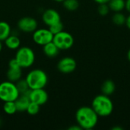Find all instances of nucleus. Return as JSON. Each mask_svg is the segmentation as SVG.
I'll return each mask as SVG.
<instances>
[{
    "label": "nucleus",
    "instance_id": "obj_8",
    "mask_svg": "<svg viewBox=\"0 0 130 130\" xmlns=\"http://www.w3.org/2000/svg\"><path fill=\"white\" fill-rule=\"evenodd\" d=\"M18 29L24 33H33L37 29V21L32 17H23L18 21Z\"/></svg>",
    "mask_w": 130,
    "mask_h": 130
},
{
    "label": "nucleus",
    "instance_id": "obj_9",
    "mask_svg": "<svg viewBox=\"0 0 130 130\" xmlns=\"http://www.w3.org/2000/svg\"><path fill=\"white\" fill-rule=\"evenodd\" d=\"M77 67V62L75 59L70 56L62 58L57 63L58 70L63 74H69L73 72Z\"/></svg>",
    "mask_w": 130,
    "mask_h": 130
},
{
    "label": "nucleus",
    "instance_id": "obj_20",
    "mask_svg": "<svg viewBox=\"0 0 130 130\" xmlns=\"http://www.w3.org/2000/svg\"><path fill=\"white\" fill-rule=\"evenodd\" d=\"M3 110L8 115H14L18 112L14 101H6L3 104Z\"/></svg>",
    "mask_w": 130,
    "mask_h": 130
},
{
    "label": "nucleus",
    "instance_id": "obj_27",
    "mask_svg": "<svg viewBox=\"0 0 130 130\" xmlns=\"http://www.w3.org/2000/svg\"><path fill=\"white\" fill-rule=\"evenodd\" d=\"M95 2H97L98 5L99 4H105V3H108L110 0H94Z\"/></svg>",
    "mask_w": 130,
    "mask_h": 130
},
{
    "label": "nucleus",
    "instance_id": "obj_16",
    "mask_svg": "<svg viewBox=\"0 0 130 130\" xmlns=\"http://www.w3.org/2000/svg\"><path fill=\"white\" fill-rule=\"evenodd\" d=\"M101 89L103 94H105L107 96H110L115 92L116 85L113 80L107 79L102 83Z\"/></svg>",
    "mask_w": 130,
    "mask_h": 130
},
{
    "label": "nucleus",
    "instance_id": "obj_3",
    "mask_svg": "<svg viewBox=\"0 0 130 130\" xmlns=\"http://www.w3.org/2000/svg\"><path fill=\"white\" fill-rule=\"evenodd\" d=\"M30 90L44 88L48 84V75L43 69H34L30 70L25 78Z\"/></svg>",
    "mask_w": 130,
    "mask_h": 130
},
{
    "label": "nucleus",
    "instance_id": "obj_15",
    "mask_svg": "<svg viewBox=\"0 0 130 130\" xmlns=\"http://www.w3.org/2000/svg\"><path fill=\"white\" fill-rule=\"evenodd\" d=\"M59 51L60 50L57 47V46L53 41L43 46V52L44 55L46 57L50 58V59L56 57L59 55Z\"/></svg>",
    "mask_w": 130,
    "mask_h": 130
},
{
    "label": "nucleus",
    "instance_id": "obj_31",
    "mask_svg": "<svg viewBox=\"0 0 130 130\" xmlns=\"http://www.w3.org/2000/svg\"><path fill=\"white\" fill-rule=\"evenodd\" d=\"M2 41H1L0 40V53L2 52V48H3V45H2Z\"/></svg>",
    "mask_w": 130,
    "mask_h": 130
},
{
    "label": "nucleus",
    "instance_id": "obj_26",
    "mask_svg": "<svg viewBox=\"0 0 130 130\" xmlns=\"http://www.w3.org/2000/svg\"><path fill=\"white\" fill-rule=\"evenodd\" d=\"M68 129L69 130H82V129L81 128V126H80L79 125L76 124V125H74V126H70Z\"/></svg>",
    "mask_w": 130,
    "mask_h": 130
},
{
    "label": "nucleus",
    "instance_id": "obj_10",
    "mask_svg": "<svg viewBox=\"0 0 130 130\" xmlns=\"http://www.w3.org/2000/svg\"><path fill=\"white\" fill-rule=\"evenodd\" d=\"M29 98L31 102L36 103L40 106L44 105L49 100V94L44 88L30 90Z\"/></svg>",
    "mask_w": 130,
    "mask_h": 130
},
{
    "label": "nucleus",
    "instance_id": "obj_29",
    "mask_svg": "<svg viewBox=\"0 0 130 130\" xmlns=\"http://www.w3.org/2000/svg\"><path fill=\"white\" fill-rule=\"evenodd\" d=\"M125 24L126 25V27L130 30V14L126 18V24Z\"/></svg>",
    "mask_w": 130,
    "mask_h": 130
},
{
    "label": "nucleus",
    "instance_id": "obj_30",
    "mask_svg": "<svg viewBox=\"0 0 130 130\" xmlns=\"http://www.w3.org/2000/svg\"><path fill=\"white\" fill-rule=\"evenodd\" d=\"M112 130H123V128H121L120 126H114L112 128Z\"/></svg>",
    "mask_w": 130,
    "mask_h": 130
},
{
    "label": "nucleus",
    "instance_id": "obj_25",
    "mask_svg": "<svg viewBox=\"0 0 130 130\" xmlns=\"http://www.w3.org/2000/svg\"><path fill=\"white\" fill-rule=\"evenodd\" d=\"M98 11L99 14H101V16L107 15L109 13V11H110V8L108 6V4L107 3L99 4L98 8Z\"/></svg>",
    "mask_w": 130,
    "mask_h": 130
},
{
    "label": "nucleus",
    "instance_id": "obj_19",
    "mask_svg": "<svg viewBox=\"0 0 130 130\" xmlns=\"http://www.w3.org/2000/svg\"><path fill=\"white\" fill-rule=\"evenodd\" d=\"M16 87L19 91L20 94H28L30 91L29 85L26 81V79H19L18 81H17L15 82Z\"/></svg>",
    "mask_w": 130,
    "mask_h": 130
},
{
    "label": "nucleus",
    "instance_id": "obj_34",
    "mask_svg": "<svg viewBox=\"0 0 130 130\" xmlns=\"http://www.w3.org/2000/svg\"><path fill=\"white\" fill-rule=\"evenodd\" d=\"M1 124H2V120H1V117H0V126H1Z\"/></svg>",
    "mask_w": 130,
    "mask_h": 130
},
{
    "label": "nucleus",
    "instance_id": "obj_32",
    "mask_svg": "<svg viewBox=\"0 0 130 130\" xmlns=\"http://www.w3.org/2000/svg\"><path fill=\"white\" fill-rule=\"evenodd\" d=\"M127 58H128L129 61V62H130V49H129V50L128 53H127Z\"/></svg>",
    "mask_w": 130,
    "mask_h": 130
},
{
    "label": "nucleus",
    "instance_id": "obj_24",
    "mask_svg": "<svg viewBox=\"0 0 130 130\" xmlns=\"http://www.w3.org/2000/svg\"><path fill=\"white\" fill-rule=\"evenodd\" d=\"M48 28H49V30L51 31V33H52L53 35H55V34H58V33H59V32H61V31L63 30V29H64V25H63L62 21H59V22H57V23H55V24H53L49 26Z\"/></svg>",
    "mask_w": 130,
    "mask_h": 130
},
{
    "label": "nucleus",
    "instance_id": "obj_7",
    "mask_svg": "<svg viewBox=\"0 0 130 130\" xmlns=\"http://www.w3.org/2000/svg\"><path fill=\"white\" fill-rule=\"evenodd\" d=\"M32 34V39L34 42L37 45L41 46L52 42L54 36L49 28H37Z\"/></svg>",
    "mask_w": 130,
    "mask_h": 130
},
{
    "label": "nucleus",
    "instance_id": "obj_11",
    "mask_svg": "<svg viewBox=\"0 0 130 130\" xmlns=\"http://www.w3.org/2000/svg\"><path fill=\"white\" fill-rule=\"evenodd\" d=\"M42 20L46 26H50L61 21L60 14L53 8L46 9L42 14Z\"/></svg>",
    "mask_w": 130,
    "mask_h": 130
},
{
    "label": "nucleus",
    "instance_id": "obj_4",
    "mask_svg": "<svg viewBox=\"0 0 130 130\" xmlns=\"http://www.w3.org/2000/svg\"><path fill=\"white\" fill-rule=\"evenodd\" d=\"M14 59L22 69L31 67L35 62L34 51L29 46H20L15 53Z\"/></svg>",
    "mask_w": 130,
    "mask_h": 130
},
{
    "label": "nucleus",
    "instance_id": "obj_17",
    "mask_svg": "<svg viewBox=\"0 0 130 130\" xmlns=\"http://www.w3.org/2000/svg\"><path fill=\"white\" fill-rule=\"evenodd\" d=\"M11 34L10 24L4 21H0V40L4 41Z\"/></svg>",
    "mask_w": 130,
    "mask_h": 130
},
{
    "label": "nucleus",
    "instance_id": "obj_33",
    "mask_svg": "<svg viewBox=\"0 0 130 130\" xmlns=\"http://www.w3.org/2000/svg\"><path fill=\"white\" fill-rule=\"evenodd\" d=\"M53 1H54V2H62L64 0H53Z\"/></svg>",
    "mask_w": 130,
    "mask_h": 130
},
{
    "label": "nucleus",
    "instance_id": "obj_5",
    "mask_svg": "<svg viewBox=\"0 0 130 130\" xmlns=\"http://www.w3.org/2000/svg\"><path fill=\"white\" fill-rule=\"evenodd\" d=\"M19 95V91L14 82L5 81L0 83V100L2 101H14Z\"/></svg>",
    "mask_w": 130,
    "mask_h": 130
},
{
    "label": "nucleus",
    "instance_id": "obj_23",
    "mask_svg": "<svg viewBox=\"0 0 130 130\" xmlns=\"http://www.w3.org/2000/svg\"><path fill=\"white\" fill-rule=\"evenodd\" d=\"M40 105H38L36 103H34V102L30 101V103L29 104V105H28V107L27 108L26 112L29 115L34 116V115H37L40 112Z\"/></svg>",
    "mask_w": 130,
    "mask_h": 130
},
{
    "label": "nucleus",
    "instance_id": "obj_14",
    "mask_svg": "<svg viewBox=\"0 0 130 130\" xmlns=\"http://www.w3.org/2000/svg\"><path fill=\"white\" fill-rule=\"evenodd\" d=\"M4 42L6 47L11 50H17L21 46V40L16 34H11Z\"/></svg>",
    "mask_w": 130,
    "mask_h": 130
},
{
    "label": "nucleus",
    "instance_id": "obj_22",
    "mask_svg": "<svg viewBox=\"0 0 130 130\" xmlns=\"http://www.w3.org/2000/svg\"><path fill=\"white\" fill-rule=\"evenodd\" d=\"M112 21L116 25L121 26L126 24V17L123 13H121V11L115 12V14L112 17Z\"/></svg>",
    "mask_w": 130,
    "mask_h": 130
},
{
    "label": "nucleus",
    "instance_id": "obj_28",
    "mask_svg": "<svg viewBox=\"0 0 130 130\" xmlns=\"http://www.w3.org/2000/svg\"><path fill=\"white\" fill-rule=\"evenodd\" d=\"M125 8L130 13V0L126 1V8Z\"/></svg>",
    "mask_w": 130,
    "mask_h": 130
},
{
    "label": "nucleus",
    "instance_id": "obj_2",
    "mask_svg": "<svg viewBox=\"0 0 130 130\" xmlns=\"http://www.w3.org/2000/svg\"><path fill=\"white\" fill-rule=\"evenodd\" d=\"M91 107L99 117H108L113 111V104L110 96L105 94L97 95L92 101Z\"/></svg>",
    "mask_w": 130,
    "mask_h": 130
},
{
    "label": "nucleus",
    "instance_id": "obj_1",
    "mask_svg": "<svg viewBox=\"0 0 130 130\" xmlns=\"http://www.w3.org/2000/svg\"><path fill=\"white\" fill-rule=\"evenodd\" d=\"M98 115L91 107L83 106L78 108L75 113V120L77 124L82 129H92L98 122Z\"/></svg>",
    "mask_w": 130,
    "mask_h": 130
},
{
    "label": "nucleus",
    "instance_id": "obj_18",
    "mask_svg": "<svg viewBox=\"0 0 130 130\" xmlns=\"http://www.w3.org/2000/svg\"><path fill=\"white\" fill-rule=\"evenodd\" d=\"M107 4L110 8V10L114 12L122 11L126 8L125 0H110Z\"/></svg>",
    "mask_w": 130,
    "mask_h": 130
},
{
    "label": "nucleus",
    "instance_id": "obj_13",
    "mask_svg": "<svg viewBox=\"0 0 130 130\" xmlns=\"http://www.w3.org/2000/svg\"><path fill=\"white\" fill-rule=\"evenodd\" d=\"M6 77L8 81L15 83L22 77V68L20 66L8 67V69L6 72Z\"/></svg>",
    "mask_w": 130,
    "mask_h": 130
},
{
    "label": "nucleus",
    "instance_id": "obj_12",
    "mask_svg": "<svg viewBox=\"0 0 130 130\" xmlns=\"http://www.w3.org/2000/svg\"><path fill=\"white\" fill-rule=\"evenodd\" d=\"M29 93L24 94H20L19 97L14 101L18 112L22 113L27 110V108L29 104L30 103V100L29 98Z\"/></svg>",
    "mask_w": 130,
    "mask_h": 130
},
{
    "label": "nucleus",
    "instance_id": "obj_6",
    "mask_svg": "<svg viewBox=\"0 0 130 130\" xmlns=\"http://www.w3.org/2000/svg\"><path fill=\"white\" fill-rule=\"evenodd\" d=\"M53 42L60 50H67L73 46L75 40L70 33L62 30L53 36Z\"/></svg>",
    "mask_w": 130,
    "mask_h": 130
},
{
    "label": "nucleus",
    "instance_id": "obj_21",
    "mask_svg": "<svg viewBox=\"0 0 130 130\" xmlns=\"http://www.w3.org/2000/svg\"><path fill=\"white\" fill-rule=\"evenodd\" d=\"M62 5L66 10L69 11H74L78 8L79 2L78 0H64L62 2Z\"/></svg>",
    "mask_w": 130,
    "mask_h": 130
}]
</instances>
